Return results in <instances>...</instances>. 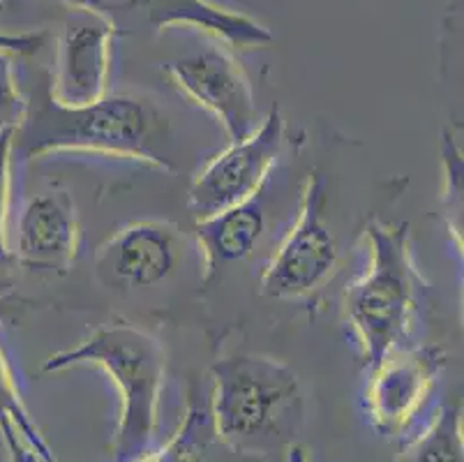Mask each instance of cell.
<instances>
[{"label": "cell", "mask_w": 464, "mask_h": 462, "mask_svg": "<svg viewBox=\"0 0 464 462\" xmlns=\"http://www.w3.org/2000/svg\"><path fill=\"white\" fill-rule=\"evenodd\" d=\"M218 444L208 412L192 407L185 414V421L180 423L179 430L171 435L167 447L150 448L146 456L134 462H219V457H215Z\"/></svg>", "instance_id": "9a60e30c"}, {"label": "cell", "mask_w": 464, "mask_h": 462, "mask_svg": "<svg viewBox=\"0 0 464 462\" xmlns=\"http://www.w3.org/2000/svg\"><path fill=\"white\" fill-rule=\"evenodd\" d=\"M19 125L0 130V261L12 260L10 209H12V160H14Z\"/></svg>", "instance_id": "ac0fdd59"}, {"label": "cell", "mask_w": 464, "mask_h": 462, "mask_svg": "<svg viewBox=\"0 0 464 462\" xmlns=\"http://www.w3.org/2000/svg\"><path fill=\"white\" fill-rule=\"evenodd\" d=\"M160 116L134 95H111L82 107H63L49 97L33 118H24L16 139H24L26 158L56 152H91L107 158L139 160L158 169H171L160 158L155 142Z\"/></svg>", "instance_id": "277c9868"}, {"label": "cell", "mask_w": 464, "mask_h": 462, "mask_svg": "<svg viewBox=\"0 0 464 462\" xmlns=\"http://www.w3.org/2000/svg\"><path fill=\"white\" fill-rule=\"evenodd\" d=\"M21 0H0V21L5 19L10 12H14L16 7H19Z\"/></svg>", "instance_id": "cb8c5ba5"}, {"label": "cell", "mask_w": 464, "mask_h": 462, "mask_svg": "<svg viewBox=\"0 0 464 462\" xmlns=\"http://www.w3.org/2000/svg\"><path fill=\"white\" fill-rule=\"evenodd\" d=\"M194 231H197L201 266H204V280L208 282L219 266L246 261L255 254L266 231L264 203L255 197L204 220H197Z\"/></svg>", "instance_id": "7c38bea8"}, {"label": "cell", "mask_w": 464, "mask_h": 462, "mask_svg": "<svg viewBox=\"0 0 464 462\" xmlns=\"http://www.w3.org/2000/svg\"><path fill=\"white\" fill-rule=\"evenodd\" d=\"M167 76L188 100L218 121L229 142H240L259 125L250 76L227 49H204L164 65Z\"/></svg>", "instance_id": "ba28073f"}, {"label": "cell", "mask_w": 464, "mask_h": 462, "mask_svg": "<svg viewBox=\"0 0 464 462\" xmlns=\"http://www.w3.org/2000/svg\"><path fill=\"white\" fill-rule=\"evenodd\" d=\"M286 457H289V462H307L305 451H303L301 447H296V444H291V447L286 448Z\"/></svg>", "instance_id": "603a6c76"}, {"label": "cell", "mask_w": 464, "mask_h": 462, "mask_svg": "<svg viewBox=\"0 0 464 462\" xmlns=\"http://www.w3.org/2000/svg\"><path fill=\"white\" fill-rule=\"evenodd\" d=\"M180 241L179 227L160 220H141L118 229L92 257L97 280L113 290L162 285L179 269Z\"/></svg>", "instance_id": "9c48e42d"}, {"label": "cell", "mask_w": 464, "mask_h": 462, "mask_svg": "<svg viewBox=\"0 0 464 462\" xmlns=\"http://www.w3.org/2000/svg\"><path fill=\"white\" fill-rule=\"evenodd\" d=\"M100 368L118 393V421L111 439V462H134L153 448L160 426L167 359L146 330L128 321L95 329L79 345L56 351L44 361V372L72 368Z\"/></svg>", "instance_id": "7a4b0ae2"}, {"label": "cell", "mask_w": 464, "mask_h": 462, "mask_svg": "<svg viewBox=\"0 0 464 462\" xmlns=\"http://www.w3.org/2000/svg\"><path fill=\"white\" fill-rule=\"evenodd\" d=\"M368 266L344 291V319L361 347L365 368L409 345L419 315L423 275L413 260L407 222H372L365 227Z\"/></svg>", "instance_id": "3957f363"}, {"label": "cell", "mask_w": 464, "mask_h": 462, "mask_svg": "<svg viewBox=\"0 0 464 462\" xmlns=\"http://www.w3.org/2000/svg\"><path fill=\"white\" fill-rule=\"evenodd\" d=\"M5 444H7V451H10L12 462H44L31 447H28L26 442H24V439L12 437V439H5Z\"/></svg>", "instance_id": "7402d4cb"}, {"label": "cell", "mask_w": 464, "mask_h": 462, "mask_svg": "<svg viewBox=\"0 0 464 462\" xmlns=\"http://www.w3.org/2000/svg\"><path fill=\"white\" fill-rule=\"evenodd\" d=\"M326 178L310 173L301 190L298 215L261 273V294L277 300L305 299L328 285L340 269L342 248L326 218Z\"/></svg>", "instance_id": "5b68a950"}, {"label": "cell", "mask_w": 464, "mask_h": 462, "mask_svg": "<svg viewBox=\"0 0 464 462\" xmlns=\"http://www.w3.org/2000/svg\"><path fill=\"white\" fill-rule=\"evenodd\" d=\"M208 418L231 453L264 457L294 444L303 418L301 379L285 361L261 354H231L210 366Z\"/></svg>", "instance_id": "6da1fadb"}, {"label": "cell", "mask_w": 464, "mask_h": 462, "mask_svg": "<svg viewBox=\"0 0 464 462\" xmlns=\"http://www.w3.org/2000/svg\"><path fill=\"white\" fill-rule=\"evenodd\" d=\"M400 462H464L462 409L441 407L432 421L409 439Z\"/></svg>", "instance_id": "5bb4252c"}, {"label": "cell", "mask_w": 464, "mask_h": 462, "mask_svg": "<svg viewBox=\"0 0 464 462\" xmlns=\"http://www.w3.org/2000/svg\"><path fill=\"white\" fill-rule=\"evenodd\" d=\"M441 206L446 213V229L453 241V248L462 260V192H464V160L462 142L458 139V130L446 127L441 133Z\"/></svg>", "instance_id": "e0dca14e"}, {"label": "cell", "mask_w": 464, "mask_h": 462, "mask_svg": "<svg viewBox=\"0 0 464 462\" xmlns=\"http://www.w3.org/2000/svg\"><path fill=\"white\" fill-rule=\"evenodd\" d=\"M285 148V118L277 107L252 134L231 142L189 185L188 206L197 220L259 197Z\"/></svg>", "instance_id": "8992f818"}, {"label": "cell", "mask_w": 464, "mask_h": 462, "mask_svg": "<svg viewBox=\"0 0 464 462\" xmlns=\"http://www.w3.org/2000/svg\"><path fill=\"white\" fill-rule=\"evenodd\" d=\"M146 19L155 28H169V25L197 28L231 49L266 46L276 40L273 33L256 19L229 7L215 5L210 0H153Z\"/></svg>", "instance_id": "4fadbf2b"}, {"label": "cell", "mask_w": 464, "mask_h": 462, "mask_svg": "<svg viewBox=\"0 0 464 462\" xmlns=\"http://www.w3.org/2000/svg\"><path fill=\"white\" fill-rule=\"evenodd\" d=\"M44 46V33L40 31H3L0 28V51L12 56H33Z\"/></svg>", "instance_id": "44dd1931"}, {"label": "cell", "mask_w": 464, "mask_h": 462, "mask_svg": "<svg viewBox=\"0 0 464 462\" xmlns=\"http://www.w3.org/2000/svg\"><path fill=\"white\" fill-rule=\"evenodd\" d=\"M118 31L102 16L74 7L63 24L56 51L52 100L82 107L107 95L111 44Z\"/></svg>", "instance_id": "30bf717a"}, {"label": "cell", "mask_w": 464, "mask_h": 462, "mask_svg": "<svg viewBox=\"0 0 464 462\" xmlns=\"http://www.w3.org/2000/svg\"><path fill=\"white\" fill-rule=\"evenodd\" d=\"M10 245L12 260L24 269L65 275L79 250V220L70 192L53 188L28 199Z\"/></svg>", "instance_id": "8fae6325"}, {"label": "cell", "mask_w": 464, "mask_h": 462, "mask_svg": "<svg viewBox=\"0 0 464 462\" xmlns=\"http://www.w3.org/2000/svg\"><path fill=\"white\" fill-rule=\"evenodd\" d=\"M28 112L26 97L21 95L14 72V56L0 51V130L7 125H21Z\"/></svg>", "instance_id": "d6986e66"}, {"label": "cell", "mask_w": 464, "mask_h": 462, "mask_svg": "<svg viewBox=\"0 0 464 462\" xmlns=\"http://www.w3.org/2000/svg\"><path fill=\"white\" fill-rule=\"evenodd\" d=\"M446 368V354L434 345H404L368 368L362 409L382 437H404L423 417Z\"/></svg>", "instance_id": "52a82bcc"}, {"label": "cell", "mask_w": 464, "mask_h": 462, "mask_svg": "<svg viewBox=\"0 0 464 462\" xmlns=\"http://www.w3.org/2000/svg\"><path fill=\"white\" fill-rule=\"evenodd\" d=\"M0 435H3V442L12 437L24 439L44 462H58L49 444L37 430L35 421L28 417V409L21 400L14 372H12L3 347H0Z\"/></svg>", "instance_id": "2e32d148"}, {"label": "cell", "mask_w": 464, "mask_h": 462, "mask_svg": "<svg viewBox=\"0 0 464 462\" xmlns=\"http://www.w3.org/2000/svg\"><path fill=\"white\" fill-rule=\"evenodd\" d=\"M77 5L107 19L121 33L123 19H130L134 15H146L149 7L153 5V0H77Z\"/></svg>", "instance_id": "ffe728a7"}]
</instances>
